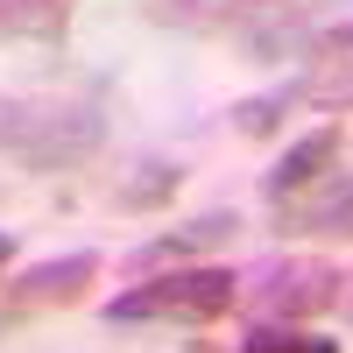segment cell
<instances>
[{"mask_svg":"<svg viewBox=\"0 0 353 353\" xmlns=\"http://www.w3.org/2000/svg\"><path fill=\"white\" fill-rule=\"evenodd\" d=\"M99 141H106V113L92 99L28 92L0 106V156L21 170H78L85 156H99Z\"/></svg>","mask_w":353,"mask_h":353,"instance_id":"6da1fadb","label":"cell"},{"mask_svg":"<svg viewBox=\"0 0 353 353\" xmlns=\"http://www.w3.org/2000/svg\"><path fill=\"white\" fill-rule=\"evenodd\" d=\"M241 304V276L212 269V261H198V269H149L134 290L106 304V325H212Z\"/></svg>","mask_w":353,"mask_h":353,"instance_id":"7a4b0ae2","label":"cell"},{"mask_svg":"<svg viewBox=\"0 0 353 353\" xmlns=\"http://www.w3.org/2000/svg\"><path fill=\"white\" fill-rule=\"evenodd\" d=\"M248 311H254V325H297V318H318V311H332L339 304V290L346 276L332 269V261H311V254H283L269 261L261 276H248Z\"/></svg>","mask_w":353,"mask_h":353,"instance_id":"3957f363","label":"cell"},{"mask_svg":"<svg viewBox=\"0 0 353 353\" xmlns=\"http://www.w3.org/2000/svg\"><path fill=\"white\" fill-rule=\"evenodd\" d=\"M290 99L325 106V113L353 106V28H325V36L304 43V71H297V85H290Z\"/></svg>","mask_w":353,"mask_h":353,"instance_id":"277c9868","label":"cell"},{"mask_svg":"<svg viewBox=\"0 0 353 353\" xmlns=\"http://www.w3.org/2000/svg\"><path fill=\"white\" fill-rule=\"evenodd\" d=\"M233 233H241V212H233V205H219V212H198V219H184V226L156 233V241H141V248L128 254V269H134V276H149V269H176V261H198V254L226 248Z\"/></svg>","mask_w":353,"mask_h":353,"instance_id":"5b68a950","label":"cell"},{"mask_svg":"<svg viewBox=\"0 0 353 353\" xmlns=\"http://www.w3.org/2000/svg\"><path fill=\"white\" fill-rule=\"evenodd\" d=\"M339 149H346V134L339 128H311L304 141H290V149L276 156V170H261V198H297V191H311L318 176H325L332 163H339Z\"/></svg>","mask_w":353,"mask_h":353,"instance_id":"8992f818","label":"cell"},{"mask_svg":"<svg viewBox=\"0 0 353 353\" xmlns=\"http://www.w3.org/2000/svg\"><path fill=\"white\" fill-rule=\"evenodd\" d=\"M92 276H99V254L78 248V254H64V261H36V269H21V276L8 283V297H14V304H78L85 290H92Z\"/></svg>","mask_w":353,"mask_h":353,"instance_id":"52a82bcc","label":"cell"},{"mask_svg":"<svg viewBox=\"0 0 353 353\" xmlns=\"http://www.w3.org/2000/svg\"><path fill=\"white\" fill-rule=\"evenodd\" d=\"M71 0H0V43H64Z\"/></svg>","mask_w":353,"mask_h":353,"instance_id":"ba28073f","label":"cell"},{"mask_svg":"<svg viewBox=\"0 0 353 353\" xmlns=\"http://www.w3.org/2000/svg\"><path fill=\"white\" fill-rule=\"evenodd\" d=\"M176 184H184V170L176 163H141L121 191H113V205H128V212H149V205H170Z\"/></svg>","mask_w":353,"mask_h":353,"instance_id":"9c48e42d","label":"cell"},{"mask_svg":"<svg viewBox=\"0 0 353 353\" xmlns=\"http://www.w3.org/2000/svg\"><path fill=\"white\" fill-rule=\"evenodd\" d=\"M241 353H339V339H318V332H297V325H254L241 339Z\"/></svg>","mask_w":353,"mask_h":353,"instance_id":"30bf717a","label":"cell"},{"mask_svg":"<svg viewBox=\"0 0 353 353\" xmlns=\"http://www.w3.org/2000/svg\"><path fill=\"white\" fill-rule=\"evenodd\" d=\"M283 113H290V85H283V92H254V99H241V106H233V128L261 141V134L283 128Z\"/></svg>","mask_w":353,"mask_h":353,"instance_id":"8fae6325","label":"cell"},{"mask_svg":"<svg viewBox=\"0 0 353 353\" xmlns=\"http://www.w3.org/2000/svg\"><path fill=\"white\" fill-rule=\"evenodd\" d=\"M283 226H290V233H346V241H353V191H346V198H325V205H311V212H290Z\"/></svg>","mask_w":353,"mask_h":353,"instance_id":"7c38bea8","label":"cell"},{"mask_svg":"<svg viewBox=\"0 0 353 353\" xmlns=\"http://www.w3.org/2000/svg\"><path fill=\"white\" fill-rule=\"evenodd\" d=\"M8 261H14V241H8V233H0V269H8Z\"/></svg>","mask_w":353,"mask_h":353,"instance_id":"4fadbf2b","label":"cell"},{"mask_svg":"<svg viewBox=\"0 0 353 353\" xmlns=\"http://www.w3.org/2000/svg\"><path fill=\"white\" fill-rule=\"evenodd\" d=\"M241 8H283V0H241Z\"/></svg>","mask_w":353,"mask_h":353,"instance_id":"5bb4252c","label":"cell"},{"mask_svg":"<svg viewBox=\"0 0 353 353\" xmlns=\"http://www.w3.org/2000/svg\"><path fill=\"white\" fill-rule=\"evenodd\" d=\"M346 283H353V276H346Z\"/></svg>","mask_w":353,"mask_h":353,"instance_id":"9a60e30c","label":"cell"}]
</instances>
